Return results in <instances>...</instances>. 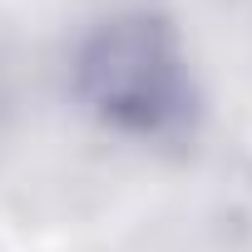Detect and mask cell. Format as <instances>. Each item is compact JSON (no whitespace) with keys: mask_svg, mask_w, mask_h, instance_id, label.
<instances>
[{"mask_svg":"<svg viewBox=\"0 0 252 252\" xmlns=\"http://www.w3.org/2000/svg\"><path fill=\"white\" fill-rule=\"evenodd\" d=\"M69 94L99 129L168 144L198 119V84L178 30L154 10H119L89 25L69 55Z\"/></svg>","mask_w":252,"mask_h":252,"instance_id":"6da1fadb","label":"cell"}]
</instances>
